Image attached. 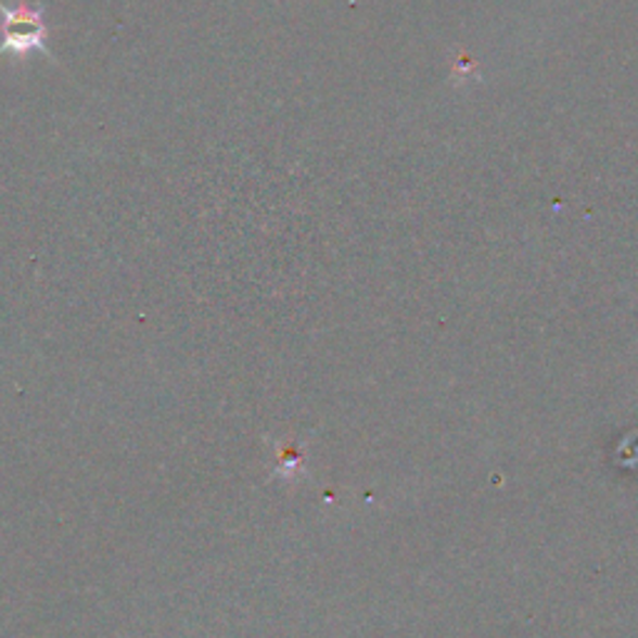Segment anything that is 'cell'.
Here are the masks:
<instances>
[{"label":"cell","mask_w":638,"mask_h":638,"mask_svg":"<svg viewBox=\"0 0 638 638\" xmlns=\"http://www.w3.org/2000/svg\"><path fill=\"white\" fill-rule=\"evenodd\" d=\"M0 55L28 58L30 53H43L50 58L48 50V25H46V5L30 3V0H15V3H0Z\"/></svg>","instance_id":"cell-1"}]
</instances>
